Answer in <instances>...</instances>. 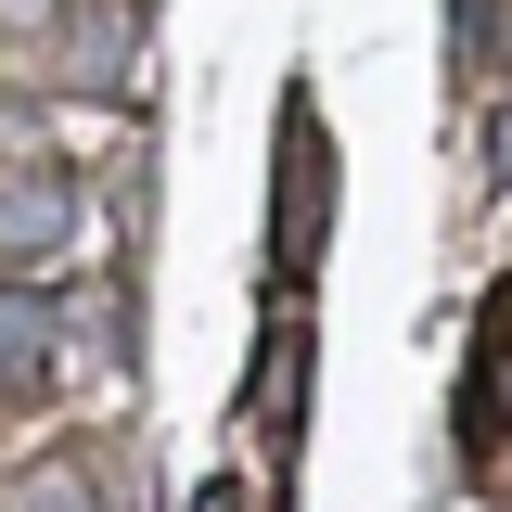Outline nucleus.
Segmentation results:
<instances>
[{"instance_id":"4","label":"nucleus","mask_w":512,"mask_h":512,"mask_svg":"<svg viewBox=\"0 0 512 512\" xmlns=\"http://www.w3.org/2000/svg\"><path fill=\"white\" fill-rule=\"evenodd\" d=\"M13 512H103V487H90V461H77V448H52V461H26V474H13Z\"/></svg>"},{"instance_id":"1","label":"nucleus","mask_w":512,"mask_h":512,"mask_svg":"<svg viewBox=\"0 0 512 512\" xmlns=\"http://www.w3.org/2000/svg\"><path fill=\"white\" fill-rule=\"evenodd\" d=\"M77 244V180L64 167H0V269H52Z\"/></svg>"},{"instance_id":"7","label":"nucleus","mask_w":512,"mask_h":512,"mask_svg":"<svg viewBox=\"0 0 512 512\" xmlns=\"http://www.w3.org/2000/svg\"><path fill=\"white\" fill-rule=\"evenodd\" d=\"M52 13H64V0H0V26H52Z\"/></svg>"},{"instance_id":"2","label":"nucleus","mask_w":512,"mask_h":512,"mask_svg":"<svg viewBox=\"0 0 512 512\" xmlns=\"http://www.w3.org/2000/svg\"><path fill=\"white\" fill-rule=\"evenodd\" d=\"M52 346H64V308L13 269V282H0V397H39V384H52Z\"/></svg>"},{"instance_id":"3","label":"nucleus","mask_w":512,"mask_h":512,"mask_svg":"<svg viewBox=\"0 0 512 512\" xmlns=\"http://www.w3.org/2000/svg\"><path fill=\"white\" fill-rule=\"evenodd\" d=\"M308 231H320V116L295 103V154H282V269H308Z\"/></svg>"},{"instance_id":"6","label":"nucleus","mask_w":512,"mask_h":512,"mask_svg":"<svg viewBox=\"0 0 512 512\" xmlns=\"http://www.w3.org/2000/svg\"><path fill=\"white\" fill-rule=\"evenodd\" d=\"M487 410H512V295H500V359H487Z\"/></svg>"},{"instance_id":"5","label":"nucleus","mask_w":512,"mask_h":512,"mask_svg":"<svg viewBox=\"0 0 512 512\" xmlns=\"http://www.w3.org/2000/svg\"><path fill=\"white\" fill-rule=\"evenodd\" d=\"M64 90H128V13H90L77 52H64Z\"/></svg>"}]
</instances>
